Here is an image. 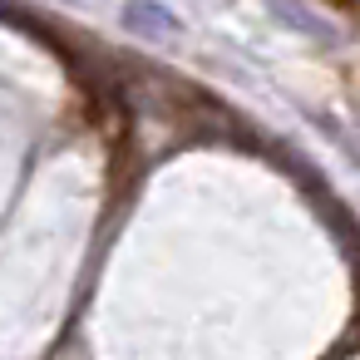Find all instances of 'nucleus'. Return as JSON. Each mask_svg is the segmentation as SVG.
I'll return each mask as SVG.
<instances>
[{"label":"nucleus","instance_id":"nucleus-1","mask_svg":"<svg viewBox=\"0 0 360 360\" xmlns=\"http://www.w3.org/2000/svg\"><path fill=\"white\" fill-rule=\"evenodd\" d=\"M119 20H124V30L139 35V40H168V35L183 30V20H178L168 6H158V0H129V6L119 11Z\"/></svg>","mask_w":360,"mask_h":360}]
</instances>
